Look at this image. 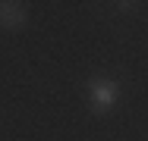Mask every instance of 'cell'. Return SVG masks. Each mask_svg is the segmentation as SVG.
Segmentation results:
<instances>
[{
	"instance_id": "obj_1",
	"label": "cell",
	"mask_w": 148,
	"mask_h": 141,
	"mask_svg": "<svg viewBox=\"0 0 148 141\" xmlns=\"http://www.w3.org/2000/svg\"><path fill=\"white\" fill-rule=\"evenodd\" d=\"M88 107L91 113H110L114 104L120 100V85L110 75H91L88 79Z\"/></svg>"
},
{
	"instance_id": "obj_2",
	"label": "cell",
	"mask_w": 148,
	"mask_h": 141,
	"mask_svg": "<svg viewBox=\"0 0 148 141\" xmlns=\"http://www.w3.org/2000/svg\"><path fill=\"white\" fill-rule=\"evenodd\" d=\"M25 22H29L25 3H16V0L0 3V25H3V28H22Z\"/></svg>"
},
{
	"instance_id": "obj_3",
	"label": "cell",
	"mask_w": 148,
	"mask_h": 141,
	"mask_svg": "<svg viewBox=\"0 0 148 141\" xmlns=\"http://www.w3.org/2000/svg\"><path fill=\"white\" fill-rule=\"evenodd\" d=\"M114 6H117L120 13H136V6H139V3H136V0H120V3H114Z\"/></svg>"
}]
</instances>
